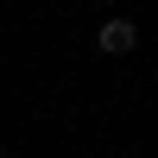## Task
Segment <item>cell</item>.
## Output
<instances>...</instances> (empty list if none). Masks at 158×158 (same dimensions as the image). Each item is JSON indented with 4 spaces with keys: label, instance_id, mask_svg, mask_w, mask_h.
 Returning <instances> with one entry per match:
<instances>
[{
    "label": "cell",
    "instance_id": "6da1fadb",
    "mask_svg": "<svg viewBox=\"0 0 158 158\" xmlns=\"http://www.w3.org/2000/svg\"><path fill=\"white\" fill-rule=\"evenodd\" d=\"M95 51H101V57H127V51H139V25H133V19H101Z\"/></svg>",
    "mask_w": 158,
    "mask_h": 158
},
{
    "label": "cell",
    "instance_id": "7a4b0ae2",
    "mask_svg": "<svg viewBox=\"0 0 158 158\" xmlns=\"http://www.w3.org/2000/svg\"><path fill=\"white\" fill-rule=\"evenodd\" d=\"M0 158H13V152H6V146H0Z\"/></svg>",
    "mask_w": 158,
    "mask_h": 158
}]
</instances>
